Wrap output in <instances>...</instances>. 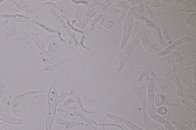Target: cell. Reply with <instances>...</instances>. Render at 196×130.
<instances>
[{
	"instance_id": "1",
	"label": "cell",
	"mask_w": 196,
	"mask_h": 130,
	"mask_svg": "<svg viewBox=\"0 0 196 130\" xmlns=\"http://www.w3.org/2000/svg\"><path fill=\"white\" fill-rule=\"evenodd\" d=\"M71 62V60L70 59L62 60L61 61L59 62L58 63H57L56 64H55V65L47 66L45 68V70H46V71H51V70H54V69L56 68V67H58V66H59L60 65L67 64V63Z\"/></svg>"
},
{
	"instance_id": "2",
	"label": "cell",
	"mask_w": 196,
	"mask_h": 130,
	"mask_svg": "<svg viewBox=\"0 0 196 130\" xmlns=\"http://www.w3.org/2000/svg\"><path fill=\"white\" fill-rule=\"evenodd\" d=\"M58 45L57 43L55 42H52L49 44L48 46V50L49 52L51 53H54L56 52L58 50Z\"/></svg>"
}]
</instances>
